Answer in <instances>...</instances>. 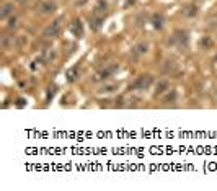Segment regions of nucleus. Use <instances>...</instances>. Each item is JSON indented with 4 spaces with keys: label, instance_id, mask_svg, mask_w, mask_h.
<instances>
[{
    "label": "nucleus",
    "instance_id": "f257e3e1",
    "mask_svg": "<svg viewBox=\"0 0 217 191\" xmlns=\"http://www.w3.org/2000/svg\"><path fill=\"white\" fill-rule=\"evenodd\" d=\"M60 28V21H54L51 26H47V28L44 29V33H42V36L44 38H52V36L57 34V31H59Z\"/></svg>",
    "mask_w": 217,
    "mask_h": 191
},
{
    "label": "nucleus",
    "instance_id": "f03ea898",
    "mask_svg": "<svg viewBox=\"0 0 217 191\" xmlns=\"http://www.w3.org/2000/svg\"><path fill=\"white\" fill-rule=\"evenodd\" d=\"M150 83H152V77L150 75H144V77H140L139 80L132 85V88H147Z\"/></svg>",
    "mask_w": 217,
    "mask_h": 191
},
{
    "label": "nucleus",
    "instance_id": "7ed1b4c3",
    "mask_svg": "<svg viewBox=\"0 0 217 191\" xmlns=\"http://www.w3.org/2000/svg\"><path fill=\"white\" fill-rule=\"evenodd\" d=\"M11 10H13V5H11V4H5L4 10H2V18H7L8 15L11 13Z\"/></svg>",
    "mask_w": 217,
    "mask_h": 191
},
{
    "label": "nucleus",
    "instance_id": "20e7f679",
    "mask_svg": "<svg viewBox=\"0 0 217 191\" xmlns=\"http://www.w3.org/2000/svg\"><path fill=\"white\" fill-rule=\"evenodd\" d=\"M41 8H42V11H46V13H47V11H52L54 8H56V5H54V4H51V2H47V4H44Z\"/></svg>",
    "mask_w": 217,
    "mask_h": 191
},
{
    "label": "nucleus",
    "instance_id": "39448f33",
    "mask_svg": "<svg viewBox=\"0 0 217 191\" xmlns=\"http://www.w3.org/2000/svg\"><path fill=\"white\" fill-rule=\"evenodd\" d=\"M162 21H163V20H162L160 15H155V17H154V26H155V28H162V25H163Z\"/></svg>",
    "mask_w": 217,
    "mask_h": 191
},
{
    "label": "nucleus",
    "instance_id": "423d86ee",
    "mask_svg": "<svg viewBox=\"0 0 217 191\" xmlns=\"http://www.w3.org/2000/svg\"><path fill=\"white\" fill-rule=\"evenodd\" d=\"M167 87H168V83H167V82H165V80H162L160 83L157 85V93H162V92H163L165 88H167Z\"/></svg>",
    "mask_w": 217,
    "mask_h": 191
},
{
    "label": "nucleus",
    "instance_id": "0eeeda50",
    "mask_svg": "<svg viewBox=\"0 0 217 191\" xmlns=\"http://www.w3.org/2000/svg\"><path fill=\"white\" fill-rule=\"evenodd\" d=\"M212 44V41H211V38H204L203 39V47H206V46H211Z\"/></svg>",
    "mask_w": 217,
    "mask_h": 191
},
{
    "label": "nucleus",
    "instance_id": "6e6552de",
    "mask_svg": "<svg viewBox=\"0 0 217 191\" xmlns=\"http://www.w3.org/2000/svg\"><path fill=\"white\" fill-rule=\"evenodd\" d=\"M216 60H217V56H216Z\"/></svg>",
    "mask_w": 217,
    "mask_h": 191
}]
</instances>
